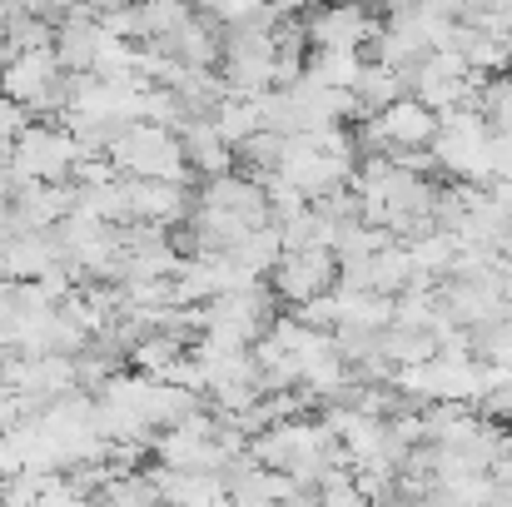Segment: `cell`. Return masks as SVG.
Wrapping results in <instances>:
<instances>
[{
	"label": "cell",
	"instance_id": "cell-12",
	"mask_svg": "<svg viewBox=\"0 0 512 507\" xmlns=\"http://www.w3.org/2000/svg\"><path fill=\"white\" fill-rule=\"evenodd\" d=\"M239 155L249 160L254 179H259V174L269 179V174H279V160H284V140H279V135H269V130H254V135L239 145Z\"/></svg>",
	"mask_w": 512,
	"mask_h": 507
},
{
	"label": "cell",
	"instance_id": "cell-4",
	"mask_svg": "<svg viewBox=\"0 0 512 507\" xmlns=\"http://www.w3.org/2000/svg\"><path fill=\"white\" fill-rule=\"evenodd\" d=\"M378 135H383V145H388V155H403V150H428L433 145V135H438V115H428L418 100H398V105H388L383 115H378ZM383 155V160H388Z\"/></svg>",
	"mask_w": 512,
	"mask_h": 507
},
{
	"label": "cell",
	"instance_id": "cell-1",
	"mask_svg": "<svg viewBox=\"0 0 512 507\" xmlns=\"http://www.w3.org/2000/svg\"><path fill=\"white\" fill-rule=\"evenodd\" d=\"M110 155L130 169L135 179H165V184H184V179H189L179 140H174L170 130H160V125H130V130L110 145Z\"/></svg>",
	"mask_w": 512,
	"mask_h": 507
},
{
	"label": "cell",
	"instance_id": "cell-8",
	"mask_svg": "<svg viewBox=\"0 0 512 507\" xmlns=\"http://www.w3.org/2000/svg\"><path fill=\"white\" fill-rule=\"evenodd\" d=\"M234 269H244L249 279H259V274H274V264L284 259V244H279V229L269 224V229H249L244 234V244L234 249V254H224Z\"/></svg>",
	"mask_w": 512,
	"mask_h": 507
},
{
	"label": "cell",
	"instance_id": "cell-11",
	"mask_svg": "<svg viewBox=\"0 0 512 507\" xmlns=\"http://www.w3.org/2000/svg\"><path fill=\"white\" fill-rule=\"evenodd\" d=\"M358 70H363L358 50H314V60L304 65V75L319 80V85H329V90H353Z\"/></svg>",
	"mask_w": 512,
	"mask_h": 507
},
{
	"label": "cell",
	"instance_id": "cell-2",
	"mask_svg": "<svg viewBox=\"0 0 512 507\" xmlns=\"http://www.w3.org/2000/svg\"><path fill=\"white\" fill-rule=\"evenodd\" d=\"M334 279H339V264H334L329 249H314V254H284V259L274 264V294L289 299V304H299V309H304L309 299L329 294Z\"/></svg>",
	"mask_w": 512,
	"mask_h": 507
},
{
	"label": "cell",
	"instance_id": "cell-9",
	"mask_svg": "<svg viewBox=\"0 0 512 507\" xmlns=\"http://www.w3.org/2000/svg\"><path fill=\"white\" fill-rule=\"evenodd\" d=\"M368 279H373V294H383V299H398V294L413 284L408 249H403V244H393V249H378V254L368 259Z\"/></svg>",
	"mask_w": 512,
	"mask_h": 507
},
{
	"label": "cell",
	"instance_id": "cell-10",
	"mask_svg": "<svg viewBox=\"0 0 512 507\" xmlns=\"http://www.w3.org/2000/svg\"><path fill=\"white\" fill-rule=\"evenodd\" d=\"M383 358L393 368H423V363L438 358V343H433L428 329H388L383 334Z\"/></svg>",
	"mask_w": 512,
	"mask_h": 507
},
{
	"label": "cell",
	"instance_id": "cell-7",
	"mask_svg": "<svg viewBox=\"0 0 512 507\" xmlns=\"http://www.w3.org/2000/svg\"><path fill=\"white\" fill-rule=\"evenodd\" d=\"M348 95H353V105H358L363 120H378L388 105L403 100V80H398V70H388V65H363Z\"/></svg>",
	"mask_w": 512,
	"mask_h": 507
},
{
	"label": "cell",
	"instance_id": "cell-6",
	"mask_svg": "<svg viewBox=\"0 0 512 507\" xmlns=\"http://www.w3.org/2000/svg\"><path fill=\"white\" fill-rule=\"evenodd\" d=\"M174 140H179V150H184V165H194L199 174H209V179L229 174V155H234V150L219 140L214 120H184Z\"/></svg>",
	"mask_w": 512,
	"mask_h": 507
},
{
	"label": "cell",
	"instance_id": "cell-3",
	"mask_svg": "<svg viewBox=\"0 0 512 507\" xmlns=\"http://www.w3.org/2000/svg\"><path fill=\"white\" fill-rule=\"evenodd\" d=\"M55 80H60L55 50H25V55L5 60V70H0V95L30 115V110H40V100L50 95Z\"/></svg>",
	"mask_w": 512,
	"mask_h": 507
},
{
	"label": "cell",
	"instance_id": "cell-5",
	"mask_svg": "<svg viewBox=\"0 0 512 507\" xmlns=\"http://www.w3.org/2000/svg\"><path fill=\"white\" fill-rule=\"evenodd\" d=\"M373 30H378V20H373L368 10H358V5L319 10V15L309 20V40H314L319 50H358Z\"/></svg>",
	"mask_w": 512,
	"mask_h": 507
}]
</instances>
